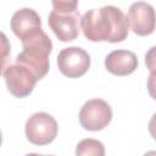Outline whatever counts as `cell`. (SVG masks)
<instances>
[{
  "label": "cell",
  "mask_w": 156,
  "mask_h": 156,
  "mask_svg": "<svg viewBox=\"0 0 156 156\" xmlns=\"http://www.w3.org/2000/svg\"><path fill=\"white\" fill-rule=\"evenodd\" d=\"M79 12H57L52 10L49 13V27L60 41L67 43L74 40L79 34Z\"/></svg>",
  "instance_id": "obj_8"
},
{
  "label": "cell",
  "mask_w": 156,
  "mask_h": 156,
  "mask_svg": "<svg viewBox=\"0 0 156 156\" xmlns=\"http://www.w3.org/2000/svg\"><path fill=\"white\" fill-rule=\"evenodd\" d=\"M128 28L127 16L112 5L91 9L80 18V29L90 41L121 43L127 39Z\"/></svg>",
  "instance_id": "obj_1"
},
{
  "label": "cell",
  "mask_w": 156,
  "mask_h": 156,
  "mask_svg": "<svg viewBox=\"0 0 156 156\" xmlns=\"http://www.w3.org/2000/svg\"><path fill=\"white\" fill-rule=\"evenodd\" d=\"M128 26L140 37H146L155 30V11L154 7L145 1H135L129 6L127 16Z\"/></svg>",
  "instance_id": "obj_7"
},
{
  "label": "cell",
  "mask_w": 156,
  "mask_h": 156,
  "mask_svg": "<svg viewBox=\"0 0 156 156\" xmlns=\"http://www.w3.org/2000/svg\"><path fill=\"white\" fill-rule=\"evenodd\" d=\"M57 66L63 76L68 78H79L88 72L90 67V56L79 46L65 48L58 52Z\"/></svg>",
  "instance_id": "obj_6"
},
{
  "label": "cell",
  "mask_w": 156,
  "mask_h": 156,
  "mask_svg": "<svg viewBox=\"0 0 156 156\" xmlns=\"http://www.w3.org/2000/svg\"><path fill=\"white\" fill-rule=\"evenodd\" d=\"M51 2L54 10L62 13L74 12L78 7V0H51Z\"/></svg>",
  "instance_id": "obj_13"
},
{
  "label": "cell",
  "mask_w": 156,
  "mask_h": 156,
  "mask_svg": "<svg viewBox=\"0 0 156 156\" xmlns=\"http://www.w3.org/2000/svg\"><path fill=\"white\" fill-rule=\"evenodd\" d=\"M10 26L13 34L21 40L29 33L41 28V21L35 10L23 7L12 15Z\"/></svg>",
  "instance_id": "obj_10"
},
{
  "label": "cell",
  "mask_w": 156,
  "mask_h": 156,
  "mask_svg": "<svg viewBox=\"0 0 156 156\" xmlns=\"http://www.w3.org/2000/svg\"><path fill=\"white\" fill-rule=\"evenodd\" d=\"M57 122L46 112H35L26 122V136L33 145L43 146L52 143L57 135Z\"/></svg>",
  "instance_id": "obj_3"
},
{
  "label": "cell",
  "mask_w": 156,
  "mask_h": 156,
  "mask_svg": "<svg viewBox=\"0 0 156 156\" xmlns=\"http://www.w3.org/2000/svg\"><path fill=\"white\" fill-rule=\"evenodd\" d=\"M1 143H2V135H1V130H0V145H1Z\"/></svg>",
  "instance_id": "obj_14"
},
{
  "label": "cell",
  "mask_w": 156,
  "mask_h": 156,
  "mask_svg": "<svg viewBox=\"0 0 156 156\" xmlns=\"http://www.w3.org/2000/svg\"><path fill=\"white\" fill-rule=\"evenodd\" d=\"M138 57L129 50H113L105 58L106 69L115 76H128L138 68Z\"/></svg>",
  "instance_id": "obj_9"
},
{
  "label": "cell",
  "mask_w": 156,
  "mask_h": 156,
  "mask_svg": "<svg viewBox=\"0 0 156 156\" xmlns=\"http://www.w3.org/2000/svg\"><path fill=\"white\" fill-rule=\"evenodd\" d=\"M112 108L102 99L88 100L79 111V123L85 130L98 132L110 124Z\"/></svg>",
  "instance_id": "obj_5"
},
{
  "label": "cell",
  "mask_w": 156,
  "mask_h": 156,
  "mask_svg": "<svg viewBox=\"0 0 156 156\" xmlns=\"http://www.w3.org/2000/svg\"><path fill=\"white\" fill-rule=\"evenodd\" d=\"M76 155L77 156H104L105 155V147L101 141L95 139H83L78 143L76 147Z\"/></svg>",
  "instance_id": "obj_11"
},
{
  "label": "cell",
  "mask_w": 156,
  "mask_h": 156,
  "mask_svg": "<svg viewBox=\"0 0 156 156\" xmlns=\"http://www.w3.org/2000/svg\"><path fill=\"white\" fill-rule=\"evenodd\" d=\"M2 74L7 90L16 98L28 96L39 80L37 74L29 67L18 62L6 66Z\"/></svg>",
  "instance_id": "obj_4"
},
{
  "label": "cell",
  "mask_w": 156,
  "mask_h": 156,
  "mask_svg": "<svg viewBox=\"0 0 156 156\" xmlns=\"http://www.w3.org/2000/svg\"><path fill=\"white\" fill-rule=\"evenodd\" d=\"M21 43L23 50L17 55L15 62L26 65L37 74L39 80L43 79L50 68L49 55L52 51L51 39L39 28L21 39Z\"/></svg>",
  "instance_id": "obj_2"
},
{
  "label": "cell",
  "mask_w": 156,
  "mask_h": 156,
  "mask_svg": "<svg viewBox=\"0 0 156 156\" xmlns=\"http://www.w3.org/2000/svg\"><path fill=\"white\" fill-rule=\"evenodd\" d=\"M11 54V44L5 33L0 30V74H2Z\"/></svg>",
  "instance_id": "obj_12"
}]
</instances>
